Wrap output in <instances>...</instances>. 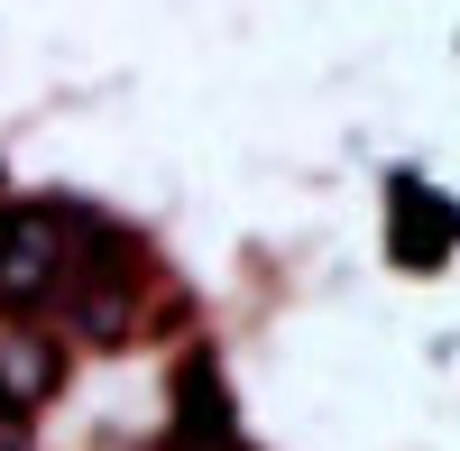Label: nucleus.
I'll return each mask as SVG.
<instances>
[{
	"mask_svg": "<svg viewBox=\"0 0 460 451\" xmlns=\"http://www.w3.org/2000/svg\"><path fill=\"white\" fill-rule=\"evenodd\" d=\"M175 451H240V424H230V396L212 378V359L175 368Z\"/></svg>",
	"mask_w": 460,
	"mask_h": 451,
	"instance_id": "7ed1b4c3",
	"label": "nucleus"
},
{
	"mask_svg": "<svg viewBox=\"0 0 460 451\" xmlns=\"http://www.w3.org/2000/svg\"><path fill=\"white\" fill-rule=\"evenodd\" d=\"M56 378H65V359H56L47 332H37V323H0V415H28V405H47Z\"/></svg>",
	"mask_w": 460,
	"mask_h": 451,
	"instance_id": "f03ea898",
	"label": "nucleus"
},
{
	"mask_svg": "<svg viewBox=\"0 0 460 451\" xmlns=\"http://www.w3.org/2000/svg\"><path fill=\"white\" fill-rule=\"evenodd\" d=\"M56 295H65L56 212H10V221H0V305L28 314V305H56Z\"/></svg>",
	"mask_w": 460,
	"mask_h": 451,
	"instance_id": "f257e3e1",
	"label": "nucleus"
},
{
	"mask_svg": "<svg viewBox=\"0 0 460 451\" xmlns=\"http://www.w3.org/2000/svg\"><path fill=\"white\" fill-rule=\"evenodd\" d=\"M65 323L84 332V341H111V332L129 323V286H74L65 295Z\"/></svg>",
	"mask_w": 460,
	"mask_h": 451,
	"instance_id": "39448f33",
	"label": "nucleus"
},
{
	"mask_svg": "<svg viewBox=\"0 0 460 451\" xmlns=\"http://www.w3.org/2000/svg\"><path fill=\"white\" fill-rule=\"evenodd\" d=\"M442 240H451V221H442V203H424V184H396V249L414 258H442Z\"/></svg>",
	"mask_w": 460,
	"mask_h": 451,
	"instance_id": "20e7f679",
	"label": "nucleus"
}]
</instances>
